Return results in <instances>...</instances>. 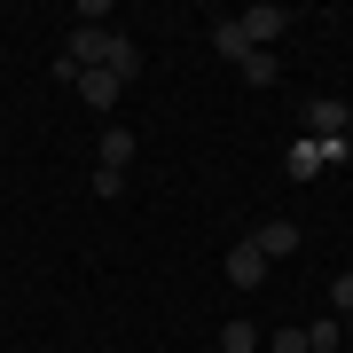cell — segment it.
<instances>
[{
  "instance_id": "obj_5",
  "label": "cell",
  "mask_w": 353,
  "mask_h": 353,
  "mask_svg": "<svg viewBox=\"0 0 353 353\" xmlns=\"http://www.w3.org/2000/svg\"><path fill=\"white\" fill-rule=\"evenodd\" d=\"M94 71H110V79H134V71H141V48H134L126 32H102V63H94Z\"/></svg>"
},
{
  "instance_id": "obj_10",
  "label": "cell",
  "mask_w": 353,
  "mask_h": 353,
  "mask_svg": "<svg viewBox=\"0 0 353 353\" xmlns=\"http://www.w3.org/2000/svg\"><path fill=\"white\" fill-rule=\"evenodd\" d=\"M275 79H283L275 48H252V55H243V87H275Z\"/></svg>"
},
{
  "instance_id": "obj_1",
  "label": "cell",
  "mask_w": 353,
  "mask_h": 353,
  "mask_svg": "<svg viewBox=\"0 0 353 353\" xmlns=\"http://www.w3.org/2000/svg\"><path fill=\"white\" fill-rule=\"evenodd\" d=\"M314 134L322 141H345L353 134V102L345 94H306V141H314Z\"/></svg>"
},
{
  "instance_id": "obj_8",
  "label": "cell",
  "mask_w": 353,
  "mask_h": 353,
  "mask_svg": "<svg viewBox=\"0 0 353 353\" xmlns=\"http://www.w3.org/2000/svg\"><path fill=\"white\" fill-rule=\"evenodd\" d=\"M94 165H102V173H126V165H134V134H126V126H102Z\"/></svg>"
},
{
  "instance_id": "obj_11",
  "label": "cell",
  "mask_w": 353,
  "mask_h": 353,
  "mask_svg": "<svg viewBox=\"0 0 353 353\" xmlns=\"http://www.w3.org/2000/svg\"><path fill=\"white\" fill-rule=\"evenodd\" d=\"M267 345V330H252V322H228L220 330V353H259Z\"/></svg>"
},
{
  "instance_id": "obj_7",
  "label": "cell",
  "mask_w": 353,
  "mask_h": 353,
  "mask_svg": "<svg viewBox=\"0 0 353 353\" xmlns=\"http://www.w3.org/2000/svg\"><path fill=\"white\" fill-rule=\"evenodd\" d=\"M118 94H126V79H110V71H79V102H87V110H118Z\"/></svg>"
},
{
  "instance_id": "obj_14",
  "label": "cell",
  "mask_w": 353,
  "mask_h": 353,
  "mask_svg": "<svg viewBox=\"0 0 353 353\" xmlns=\"http://www.w3.org/2000/svg\"><path fill=\"white\" fill-rule=\"evenodd\" d=\"M345 345H353V314H345Z\"/></svg>"
},
{
  "instance_id": "obj_2",
  "label": "cell",
  "mask_w": 353,
  "mask_h": 353,
  "mask_svg": "<svg viewBox=\"0 0 353 353\" xmlns=\"http://www.w3.org/2000/svg\"><path fill=\"white\" fill-rule=\"evenodd\" d=\"M338 157H345V141H299V150L283 157V173H290V181H314L322 165H338Z\"/></svg>"
},
{
  "instance_id": "obj_13",
  "label": "cell",
  "mask_w": 353,
  "mask_h": 353,
  "mask_svg": "<svg viewBox=\"0 0 353 353\" xmlns=\"http://www.w3.org/2000/svg\"><path fill=\"white\" fill-rule=\"evenodd\" d=\"M267 353H306V330H275V338H267Z\"/></svg>"
},
{
  "instance_id": "obj_9",
  "label": "cell",
  "mask_w": 353,
  "mask_h": 353,
  "mask_svg": "<svg viewBox=\"0 0 353 353\" xmlns=\"http://www.w3.org/2000/svg\"><path fill=\"white\" fill-rule=\"evenodd\" d=\"M212 48L228 55V63H243V55H252V39H243V24H236V16H220V24H212Z\"/></svg>"
},
{
  "instance_id": "obj_12",
  "label": "cell",
  "mask_w": 353,
  "mask_h": 353,
  "mask_svg": "<svg viewBox=\"0 0 353 353\" xmlns=\"http://www.w3.org/2000/svg\"><path fill=\"white\" fill-rule=\"evenodd\" d=\"M330 306H338V322L353 314V275H330Z\"/></svg>"
},
{
  "instance_id": "obj_4",
  "label": "cell",
  "mask_w": 353,
  "mask_h": 353,
  "mask_svg": "<svg viewBox=\"0 0 353 353\" xmlns=\"http://www.w3.org/2000/svg\"><path fill=\"white\" fill-rule=\"evenodd\" d=\"M243 24V39H252V48H275V39L290 32V8H275V0H267V8H252V16H236Z\"/></svg>"
},
{
  "instance_id": "obj_6",
  "label": "cell",
  "mask_w": 353,
  "mask_h": 353,
  "mask_svg": "<svg viewBox=\"0 0 353 353\" xmlns=\"http://www.w3.org/2000/svg\"><path fill=\"white\" fill-rule=\"evenodd\" d=\"M252 243H259V259L275 267V259L299 252V220H259V236H252Z\"/></svg>"
},
{
  "instance_id": "obj_3",
  "label": "cell",
  "mask_w": 353,
  "mask_h": 353,
  "mask_svg": "<svg viewBox=\"0 0 353 353\" xmlns=\"http://www.w3.org/2000/svg\"><path fill=\"white\" fill-rule=\"evenodd\" d=\"M220 275H228V283H236V290H259V283H267V259H259V243H252V236H243V243H236V252H228V259H220Z\"/></svg>"
}]
</instances>
